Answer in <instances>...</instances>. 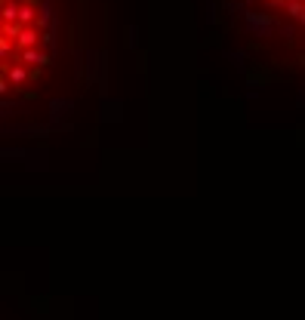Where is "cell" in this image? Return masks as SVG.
Returning a JSON list of instances; mask_svg holds the SVG:
<instances>
[{
	"instance_id": "cell-1",
	"label": "cell",
	"mask_w": 305,
	"mask_h": 320,
	"mask_svg": "<svg viewBox=\"0 0 305 320\" xmlns=\"http://www.w3.org/2000/svg\"><path fill=\"white\" fill-rule=\"evenodd\" d=\"M93 65V0H4V133L59 130L87 96Z\"/></svg>"
},
{
	"instance_id": "cell-2",
	"label": "cell",
	"mask_w": 305,
	"mask_h": 320,
	"mask_svg": "<svg viewBox=\"0 0 305 320\" xmlns=\"http://www.w3.org/2000/svg\"><path fill=\"white\" fill-rule=\"evenodd\" d=\"M216 28L262 77L305 93V0H207Z\"/></svg>"
}]
</instances>
